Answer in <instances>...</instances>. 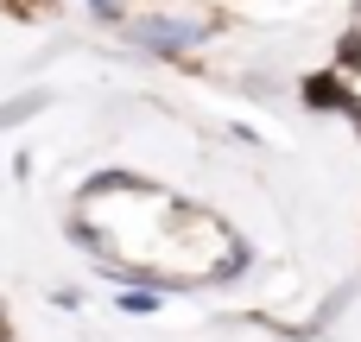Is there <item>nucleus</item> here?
Returning a JSON list of instances; mask_svg holds the SVG:
<instances>
[{"label": "nucleus", "mask_w": 361, "mask_h": 342, "mask_svg": "<svg viewBox=\"0 0 361 342\" xmlns=\"http://www.w3.org/2000/svg\"><path fill=\"white\" fill-rule=\"evenodd\" d=\"M70 235L114 273L152 286H222L247 267V241L197 197L102 171L76 190Z\"/></svg>", "instance_id": "1"}, {"label": "nucleus", "mask_w": 361, "mask_h": 342, "mask_svg": "<svg viewBox=\"0 0 361 342\" xmlns=\"http://www.w3.org/2000/svg\"><path fill=\"white\" fill-rule=\"evenodd\" d=\"M0 342H19V336H13V324H6V317H0Z\"/></svg>", "instance_id": "2"}]
</instances>
